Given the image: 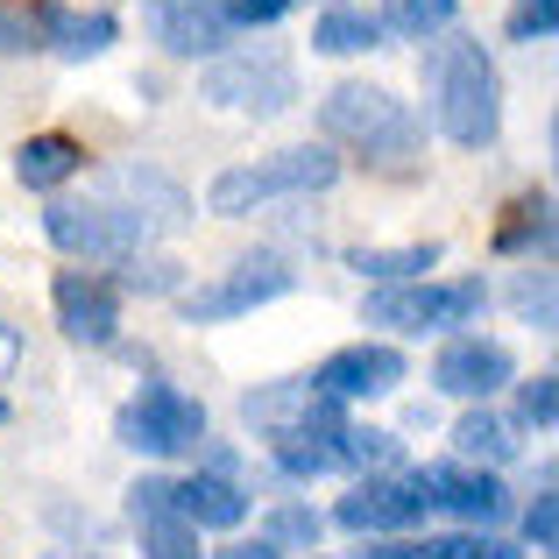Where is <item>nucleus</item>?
<instances>
[{"label":"nucleus","instance_id":"obj_1","mask_svg":"<svg viewBox=\"0 0 559 559\" xmlns=\"http://www.w3.org/2000/svg\"><path fill=\"white\" fill-rule=\"evenodd\" d=\"M432 121L461 150L496 142V128H503V85H496V64L481 57V43H439L432 50Z\"/></svg>","mask_w":559,"mask_h":559},{"label":"nucleus","instance_id":"obj_2","mask_svg":"<svg viewBox=\"0 0 559 559\" xmlns=\"http://www.w3.org/2000/svg\"><path fill=\"white\" fill-rule=\"evenodd\" d=\"M333 178H341V156L333 150H276V156H255V164H241V170H219L213 191H205V205H213L219 219H241V213H255V205H270V199L326 191Z\"/></svg>","mask_w":559,"mask_h":559},{"label":"nucleus","instance_id":"obj_3","mask_svg":"<svg viewBox=\"0 0 559 559\" xmlns=\"http://www.w3.org/2000/svg\"><path fill=\"white\" fill-rule=\"evenodd\" d=\"M319 128H326V142H347L361 156H411L425 135L418 114L396 93H382V85H333L319 99Z\"/></svg>","mask_w":559,"mask_h":559},{"label":"nucleus","instance_id":"obj_4","mask_svg":"<svg viewBox=\"0 0 559 559\" xmlns=\"http://www.w3.org/2000/svg\"><path fill=\"white\" fill-rule=\"evenodd\" d=\"M481 305H489V290L475 276H461V284H404V290H376L369 298V326L439 333V326H467Z\"/></svg>","mask_w":559,"mask_h":559},{"label":"nucleus","instance_id":"obj_5","mask_svg":"<svg viewBox=\"0 0 559 559\" xmlns=\"http://www.w3.org/2000/svg\"><path fill=\"white\" fill-rule=\"evenodd\" d=\"M205 439V404L185 390H170V382H150V390L135 396V404L121 411V447L135 453H191Z\"/></svg>","mask_w":559,"mask_h":559},{"label":"nucleus","instance_id":"obj_6","mask_svg":"<svg viewBox=\"0 0 559 559\" xmlns=\"http://www.w3.org/2000/svg\"><path fill=\"white\" fill-rule=\"evenodd\" d=\"M205 99L227 114H284L298 99V71L284 64L276 50H241V57H219L205 71Z\"/></svg>","mask_w":559,"mask_h":559},{"label":"nucleus","instance_id":"obj_7","mask_svg":"<svg viewBox=\"0 0 559 559\" xmlns=\"http://www.w3.org/2000/svg\"><path fill=\"white\" fill-rule=\"evenodd\" d=\"M43 234H50L64 255H107V262H128L150 234L135 227V219L121 213V205H107V199H57L50 213H43Z\"/></svg>","mask_w":559,"mask_h":559},{"label":"nucleus","instance_id":"obj_8","mask_svg":"<svg viewBox=\"0 0 559 559\" xmlns=\"http://www.w3.org/2000/svg\"><path fill=\"white\" fill-rule=\"evenodd\" d=\"M290 290V270L276 255H248V262H234L227 276H213V284H199V290H185V319H241V312H255V305H270V298H284Z\"/></svg>","mask_w":559,"mask_h":559},{"label":"nucleus","instance_id":"obj_9","mask_svg":"<svg viewBox=\"0 0 559 559\" xmlns=\"http://www.w3.org/2000/svg\"><path fill=\"white\" fill-rule=\"evenodd\" d=\"M99 199H107V205H121V213L135 219L142 234H170V227H185V213H191V199H185V191L170 185L164 170H142V164L107 170V178H99Z\"/></svg>","mask_w":559,"mask_h":559},{"label":"nucleus","instance_id":"obj_10","mask_svg":"<svg viewBox=\"0 0 559 559\" xmlns=\"http://www.w3.org/2000/svg\"><path fill=\"white\" fill-rule=\"evenodd\" d=\"M142 14H150V36L164 43L170 57H205L227 43V8L219 0H142Z\"/></svg>","mask_w":559,"mask_h":559},{"label":"nucleus","instance_id":"obj_11","mask_svg":"<svg viewBox=\"0 0 559 559\" xmlns=\"http://www.w3.org/2000/svg\"><path fill=\"white\" fill-rule=\"evenodd\" d=\"M312 382H319V396H333V404H341V396H390L396 382H404V355L361 341V347H341Z\"/></svg>","mask_w":559,"mask_h":559},{"label":"nucleus","instance_id":"obj_12","mask_svg":"<svg viewBox=\"0 0 559 559\" xmlns=\"http://www.w3.org/2000/svg\"><path fill=\"white\" fill-rule=\"evenodd\" d=\"M418 496H425V503H439V510H453L461 524H496L510 510L503 481H496V475H475V467H425V475H418Z\"/></svg>","mask_w":559,"mask_h":559},{"label":"nucleus","instance_id":"obj_13","mask_svg":"<svg viewBox=\"0 0 559 559\" xmlns=\"http://www.w3.org/2000/svg\"><path fill=\"white\" fill-rule=\"evenodd\" d=\"M57 319H64V333L79 347H107L114 326H121V305H114V290L99 284V276L64 270L57 276Z\"/></svg>","mask_w":559,"mask_h":559},{"label":"nucleus","instance_id":"obj_14","mask_svg":"<svg viewBox=\"0 0 559 559\" xmlns=\"http://www.w3.org/2000/svg\"><path fill=\"white\" fill-rule=\"evenodd\" d=\"M425 510L432 503L418 496V481H361V489L341 503V524L347 532H404V524H418Z\"/></svg>","mask_w":559,"mask_h":559},{"label":"nucleus","instance_id":"obj_15","mask_svg":"<svg viewBox=\"0 0 559 559\" xmlns=\"http://www.w3.org/2000/svg\"><path fill=\"white\" fill-rule=\"evenodd\" d=\"M432 382L447 396H496L510 382V347H496V341H453L447 355H439Z\"/></svg>","mask_w":559,"mask_h":559},{"label":"nucleus","instance_id":"obj_16","mask_svg":"<svg viewBox=\"0 0 559 559\" xmlns=\"http://www.w3.org/2000/svg\"><path fill=\"white\" fill-rule=\"evenodd\" d=\"M170 510H178L191 532H234L248 518V496L219 475H191V481H170Z\"/></svg>","mask_w":559,"mask_h":559},{"label":"nucleus","instance_id":"obj_17","mask_svg":"<svg viewBox=\"0 0 559 559\" xmlns=\"http://www.w3.org/2000/svg\"><path fill=\"white\" fill-rule=\"evenodd\" d=\"M36 36L50 43L57 57H71V64H85V57H99L114 43V14H99V8H43L36 14Z\"/></svg>","mask_w":559,"mask_h":559},{"label":"nucleus","instance_id":"obj_18","mask_svg":"<svg viewBox=\"0 0 559 559\" xmlns=\"http://www.w3.org/2000/svg\"><path fill=\"white\" fill-rule=\"evenodd\" d=\"M79 164H85V150H79L71 135H28L22 150H14V178H22L28 191H50V185H64Z\"/></svg>","mask_w":559,"mask_h":559},{"label":"nucleus","instance_id":"obj_19","mask_svg":"<svg viewBox=\"0 0 559 559\" xmlns=\"http://www.w3.org/2000/svg\"><path fill=\"white\" fill-rule=\"evenodd\" d=\"M552 241V199L538 191V199H518L510 205V219L496 227V248L503 255H524V248H546Z\"/></svg>","mask_w":559,"mask_h":559},{"label":"nucleus","instance_id":"obj_20","mask_svg":"<svg viewBox=\"0 0 559 559\" xmlns=\"http://www.w3.org/2000/svg\"><path fill=\"white\" fill-rule=\"evenodd\" d=\"M453 447H461V461H510V453H518V432H510L503 418H489V411H475V418L453 425Z\"/></svg>","mask_w":559,"mask_h":559},{"label":"nucleus","instance_id":"obj_21","mask_svg":"<svg viewBox=\"0 0 559 559\" xmlns=\"http://www.w3.org/2000/svg\"><path fill=\"white\" fill-rule=\"evenodd\" d=\"M432 262H439V248L418 241V248H361L355 270H361V276H382V284H404V276H425Z\"/></svg>","mask_w":559,"mask_h":559},{"label":"nucleus","instance_id":"obj_22","mask_svg":"<svg viewBox=\"0 0 559 559\" xmlns=\"http://www.w3.org/2000/svg\"><path fill=\"white\" fill-rule=\"evenodd\" d=\"M376 36H382V28L369 22V14H355V8H333L326 22L312 28V43H319L326 57H355V50H376Z\"/></svg>","mask_w":559,"mask_h":559},{"label":"nucleus","instance_id":"obj_23","mask_svg":"<svg viewBox=\"0 0 559 559\" xmlns=\"http://www.w3.org/2000/svg\"><path fill=\"white\" fill-rule=\"evenodd\" d=\"M447 22H453V0H390L376 28H396V36L425 43V36H439Z\"/></svg>","mask_w":559,"mask_h":559},{"label":"nucleus","instance_id":"obj_24","mask_svg":"<svg viewBox=\"0 0 559 559\" xmlns=\"http://www.w3.org/2000/svg\"><path fill=\"white\" fill-rule=\"evenodd\" d=\"M142 552H150V559H205L199 532H191L185 518H150V524H142Z\"/></svg>","mask_w":559,"mask_h":559},{"label":"nucleus","instance_id":"obj_25","mask_svg":"<svg viewBox=\"0 0 559 559\" xmlns=\"http://www.w3.org/2000/svg\"><path fill=\"white\" fill-rule=\"evenodd\" d=\"M510 305H518L524 326L552 333V276H546V270H524V276H518V290H510Z\"/></svg>","mask_w":559,"mask_h":559},{"label":"nucleus","instance_id":"obj_26","mask_svg":"<svg viewBox=\"0 0 559 559\" xmlns=\"http://www.w3.org/2000/svg\"><path fill=\"white\" fill-rule=\"evenodd\" d=\"M276 461H284L290 475H333V467H341V432L319 439V447H305V439H276Z\"/></svg>","mask_w":559,"mask_h":559},{"label":"nucleus","instance_id":"obj_27","mask_svg":"<svg viewBox=\"0 0 559 559\" xmlns=\"http://www.w3.org/2000/svg\"><path fill=\"white\" fill-rule=\"evenodd\" d=\"M559 28V0H518L510 8V43H546Z\"/></svg>","mask_w":559,"mask_h":559},{"label":"nucleus","instance_id":"obj_28","mask_svg":"<svg viewBox=\"0 0 559 559\" xmlns=\"http://www.w3.org/2000/svg\"><path fill=\"white\" fill-rule=\"evenodd\" d=\"M270 546H319V510L284 503V510L270 518Z\"/></svg>","mask_w":559,"mask_h":559},{"label":"nucleus","instance_id":"obj_29","mask_svg":"<svg viewBox=\"0 0 559 559\" xmlns=\"http://www.w3.org/2000/svg\"><path fill=\"white\" fill-rule=\"evenodd\" d=\"M341 461L390 467V461H396V439H390V432H341Z\"/></svg>","mask_w":559,"mask_h":559},{"label":"nucleus","instance_id":"obj_30","mask_svg":"<svg viewBox=\"0 0 559 559\" xmlns=\"http://www.w3.org/2000/svg\"><path fill=\"white\" fill-rule=\"evenodd\" d=\"M425 559H510V552L496 546V538H481V532H461V538H432Z\"/></svg>","mask_w":559,"mask_h":559},{"label":"nucleus","instance_id":"obj_31","mask_svg":"<svg viewBox=\"0 0 559 559\" xmlns=\"http://www.w3.org/2000/svg\"><path fill=\"white\" fill-rule=\"evenodd\" d=\"M128 510H135V524H150V518H178V510H170V481H135V489H128Z\"/></svg>","mask_w":559,"mask_h":559},{"label":"nucleus","instance_id":"obj_32","mask_svg":"<svg viewBox=\"0 0 559 559\" xmlns=\"http://www.w3.org/2000/svg\"><path fill=\"white\" fill-rule=\"evenodd\" d=\"M36 14H22V8H0V57H14V50H36Z\"/></svg>","mask_w":559,"mask_h":559},{"label":"nucleus","instance_id":"obj_33","mask_svg":"<svg viewBox=\"0 0 559 559\" xmlns=\"http://www.w3.org/2000/svg\"><path fill=\"white\" fill-rule=\"evenodd\" d=\"M524 538H532L538 552H552V538H559V510H552V496H538V503L524 510Z\"/></svg>","mask_w":559,"mask_h":559},{"label":"nucleus","instance_id":"obj_34","mask_svg":"<svg viewBox=\"0 0 559 559\" xmlns=\"http://www.w3.org/2000/svg\"><path fill=\"white\" fill-rule=\"evenodd\" d=\"M552 411H559V390H552V376L524 382V418H532V425H552Z\"/></svg>","mask_w":559,"mask_h":559},{"label":"nucleus","instance_id":"obj_35","mask_svg":"<svg viewBox=\"0 0 559 559\" xmlns=\"http://www.w3.org/2000/svg\"><path fill=\"white\" fill-rule=\"evenodd\" d=\"M276 14H284V0H234L227 22H248V28H255V22H276Z\"/></svg>","mask_w":559,"mask_h":559},{"label":"nucleus","instance_id":"obj_36","mask_svg":"<svg viewBox=\"0 0 559 559\" xmlns=\"http://www.w3.org/2000/svg\"><path fill=\"white\" fill-rule=\"evenodd\" d=\"M14 361H22V341H14V326H0V376H8Z\"/></svg>","mask_w":559,"mask_h":559},{"label":"nucleus","instance_id":"obj_37","mask_svg":"<svg viewBox=\"0 0 559 559\" xmlns=\"http://www.w3.org/2000/svg\"><path fill=\"white\" fill-rule=\"evenodd\" d=\"M219 559H276V546H270V538H262V546H227Z\"/></svg>","mask_w":559,"mask_h":559},{"label":"nucleus","instance_id":"obj_38","mask_svg":"<svg viewBox=\"0 0 559 559\" xmlns=\"http://www.w3.org/2000/svg\"><path fill=\"white\" fill-rule=\"evenodd\" d=\"M361 559H425V546H376V552H361Z\"/></svg>","mask_w":559,"mask_h":559},{"label":"nucleus","instance_id":"obj_39","mask_svg":"<svg viewBox=\"0 0 559 559\" xmlns=\"http://www.w3.org/2000/svg\"><path fill=\"white\" fill-rule=\"evenodd\" d=\"M50 559H85V552H50Z\"/></svg>","mask_w":559,"mask_h":559},{"label":"nucleus","instance_id":"obj_40","mask_svg":"<svg viewBox=\"0 0 559 559\" xmlns=\"http://www.w3.org/2000/svg\"><path fill=\"white\" fill-rule=\"evenodd\" d=\"M0 418H8V404H0Z\"/></svg>","mask_w":559,"mask_h":559}]
</instances>
